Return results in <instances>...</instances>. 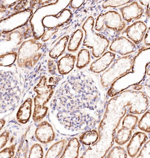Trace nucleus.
Returning a JSON list of instances; mask_svg holds the SVG:
<instances>
[{
	"label": "nucleus",
	"instance_id": "nucleus-1",
	"mask_svg": "<svg viewBox=\"0 0 150 158\" xmlns=\"http://www.w3.org/2000/svg\"><path fill=\"white\" fill-rule=\"evenodd\" d=\"M54 85H48L47 78L43 76L34 90L37 94L34 98V107L33 119L35 122L41 121L47 114L48 108L46 106L53 96L54 91Z\"/></svg>",
	"mask_w": 150,
	"mask_h": 158
},
{
	"label": "nucleus",
	"instance_id": "nucleus-2",
	"mask_svg": "<svg viewBox=\"0 0 150 158\" xmlns=\"http://www.w3.org/2000/svg\"><path fill=\"white\" fill-rule=\"evenodd\" d=\"M94 19L89 17L83 25L82 28L85 33L83 45L92 49V55L96 58L101 56L108 47L110 41L103 35L96 33L93 29Z\"/></svg>",
	"mask_w": 150,
	"mask_h": 158
},
{
	"label": "nucleus",
	"instance_id": "nucleus-3",
	"mask_svg": "<svg viewBox=\"0 0 150 158\" xmlns=\"http://www.w3.org/2000/svg\"><path fill=\"white\" fill-rule=\"evenodd\" d=\"M134 62V57L131 55L117 59L102 74L100 79L102 86H108L117 79L129 72L132 69Z\"/></svg>",
	"mask_w": 150,
	"mask_h": 158
},
{
	"label": "nucleus",
	"instance_id": "nucleus-4",
	"mask_svg": "<svg viewBox=\"0 0 150 158\" xmlns=\"http://www.w3.org/2000/svg\"><path fill=\"white\" fill-rule=\"evenodd\" d=\"M42 46V44L33 40L23 43L19 49L23 53L22 58L18 61L20 65L29 68L35 65L42 56L39 52Z\"/></svg>",
	"mask_w": 150,
	"mask_h": 158
},
{
	"label": "nucleus",
	"instance_id": "nucleus-5",
	"mask_svg": "<svg viewBox=\"0 0 150 158\" xmlns=\"http://www.w3.org/2000/svg\"><path fill=\"white\" fill-rule=\"evenodd\" d=\"M104 27L118 32L122 31L126 27V23L117 12L110 11L99 15L96 19L95 28L99 31L103 30Z\"/></svg>",
	"mask_w": 150,
	"mask_h": 158
},
{
	"label": "nucleus",
	"instance_id": "nucleus-6",
	"mask_svg": "<svg viewBox=\"0 0 150 158\" xmlns=\"http://www.w3.org/2000/svg\"><path fill=\"white\" fill-rule=\"evenodd\" d=\"M111 51L122 56H126L136 51L135 44L125 37H120L114 39L109 47Z\"/></svg>",
	"mask_w": 150,
	"mask_h": 158
},
{
	"label": "nucleus",
	"instance_id": "nucleus-7",
	"mask_svg": "<svg viewBox=\"0 0 150 158\" xmlns=\"http://www.w3.org/2000/svg\"><path fill=\"white\" fill-rule=\"evenodd\" d=\"M147 30L146 25L141 21H137L128 26L125 32L128 38L136 44L143 40Z\"/></svg>",
	"mask_w": 150,
	"mask_h": 158
},
{
	"label": "nucleus",
	"instance_id": "nucleus-8",
	"mask_svg": "<svg viewBox=\"0 0 150 158\" xmlns=\"http://www.w3.org/2000/svg\"><path fill=\"white\" fill-rule=\"evenodd\" d=\"M120 10L124 20L128 23L140 18L144 13L143 8L135 1L121 8Z\"/></svg>",
	"mask_w": 150,
	"mask_h": 158
},
{
	"label": "nucleus",
	"instance_id": "nucleus-9",
	"mask_svg": "<svg viewBox=\"0 0 150 158\" xmlns=\"http://www.w3.org/2000/svg\"><path fill=\"white\" fill-rule=\"evenodd\" d=\"M35 136L39 141L45 144L53 141L55 135L51 125L48 122L44 121L38 125L35 132Z\"/></svg>",
	"mask_w": 150,
	"mask_h": 158
},
{
	"label": "nucleus",
	"instance_id": "nucleus-10",
	"mask_svg": "<svg viewBox=\"0 0 150 158\" xmlns=\"http://www.w3.org/2000/svg\"><path fill=\"white\" fill-rule=\"evenodd\" d=\"M116 55L111 52L104 53L100 57L93 62L89 69L95 73H100L106 70L113 61Z\"/></svg>",
	"mask_w": 150,
	"mask_h": 158
},
{
	"label": "nucleus",
	"instance_id": "nucleus-11",
	"mask_svg": "<svg viewBox=\"0 0 150 158\" xmlns=\"http://www.w3.org/2000/svg\"><path fill=\"white\" fill-rule=\"evenodd\" d=\"M76 60V56L71 54H67L62 57L57 63L59 73L62 75H67L73 70Z\"/></svg>",
	"mask_w": 150,
	"mask_h": 158
},
{
	"label": "nucleus",
	"instance_id": "nucleus-12",
	"mask_svg": "<svg viewBox=\"0 0 150 158\" xmlns=\"http://www.w3.org/2000/svg\"><path fill=\"white\" fill-rule=\"evenodd\" d=\"M32 100L29 98L20 107L17 114L18 121L21 124H26L30 118L32 112Z\"/></svg>",
	"mask_w": 150,
	"mask_h": 158
},
{
	"label": "nucleus",
	"instance_id": "nucleus-13",
	"mask_svg": "<svg viewBox=\"0 0 150 158\" xmlns=\"http://www.w3.org/2000/svg\"><path fill=\"white\" fill-rule=\"evenodd\" d=\"M69 36L66 35L62 37L55 44L49 52V56L53 59H56L64 53L67 46Z\"/></svg>",
	"mask_w": 150,
	"mask_h": 158
},
{
	"label": "nucleus",
	"instance_id": "nucleus-14",
	"mask_svg": "<svg viewBox=\"0 0 150 158\" xmlns=\"http://www.w3.org/2000/svg\"><path fill=\"white\" fill-rule=\"evenodd\" d=\"M83 37L82 30L78 29L72 34L69 40L67 47L68 51L75 52L77 51L80 45Z\"/></svg>",
	"mask_w": 150,
	"mask_h": 158
},
{
	"label": "nucleus",
	"instance_id": "nucleus-15",
	"mask_svg": "<svg viewBox=\"0 0 150 158\" xmlns=\"http://www.w3.org/2000/svg\"><path fill=\"white\" fill-rule=\"evenodd\" d=\"M79 144L76 138H72L69 141L61 158L77 157Z\"/></svg>",
	"mask_w": 150,
	"mask_h": 158
},
{
	"label": "nucleus",
	"instance_id": "nucleus-16",
	"mask_svg": "<svg viewBox=\"0 0 150 158\" xmlns=\"http://www.w3.org/2000/svg\"><path fill=\"white\" fill-rule=\"evenodd\" d=\"M66 141L63 139L55 143L49 148L45 157L59 158L62 154Z\"/></svg>",
	"mask_w": 150,
	"mask_h": 158
},
{
	"label": "nucleus",
	"instance_id": "nucleus-17",
	"mask_svg": "<svg viewBox=\"0 0 150 158\" xmlns=\"http://www.w3.org/2000/svg\"><path fill=\"white\" fill-rule=\"evenodd\" d=\"M91 60L89 51L87 49H82L78 53L76 67L78 69H82L87 65Z\"/></svg>",
	"mask_w": 150,
	"mask_h": 158
},
{
	"label": "nucleus",
	"instance_id": "nucleus-18",
	"mask_svg": "<svg viewBox=\"0 0 150 158\" xmlns=\"http://www.w3.org/2000/svg\"><path fill=\"white\" fill-rule=\"evenodd\" d=\"M134 1H122V0H110L105 1L102 4V7L104 9H106L108 7H117L123 6V5L131 3Z\"/></svg>",
	"mask_w": 150,
	"mask_h": 158
},
{
	"label": "nucleus",
	"instance_id": "nucleus-19",
	"mask_svg": "<svg viewBox=\"0 0 150 158\" xmlns=\"http://www.w3.org/2000/svg\"><path fill=\"white\" fill-rule=\"evenodd\" d=\"M43 151L40 145L36 144L31 147L30 150L29 158H43Z\"/></svg>",
	"mask_w": 150,
	"mask_h": 158
},
{
	"label": "nucleus",
	"instance_id": "nucleus-20",
	"mask_svg": "<svg viewBox=\"0 0 150 158\" xmlns=\"http://www.w3.org/2000/svg\"><path fill=\"white\" fill-rule=\"evenodd\" d=\"M16 144L6 147L0 151V158H13L16 149Z\"/></svg>",
	"mask_w": 150,
	"mask_h": 158
},
{
	"label": "nucleus",
	"instance_id": "nucleus-21",
	"mask_svg": "<svg viewBox=\"0 0 150 158\" xmlns=\"http://www.w3.org/2000/svg\"><path fill=\"white\" fill-rule=\"evenodd\" d=\"M10 132L7 130L5 131L0 135V150L6 145L9 139Z\"/></svg>",
	"mask_w": 150,
	"mask_h": 158
},
{
	"label": "nucleus",
	"instance_id": "nucleus-22",
	"mask_svg": "<svg viewBox=\"0 0 150 158\" xmlns=\"http://www.w3.org/2000/svg\"><path fill=\"white\" fill-rule=\"evenodd\" d=\"M48 72L51 75H56L57 68L56 63L52 59H49L47 63Z\"/></svg>",
	"mask_w": 150,
	"mask_h": 158
},
{
	"label": "nucleus",
	"instance_id": "nucleus-23",
	"mask_svg": "<svg viewBox=\"0 0 150 158\" xmlns=\"http://www.w3.org/2000/svg\"><path fill=\"white\" fill-rule=\"evenodd\" d=\"M57 28H53L49 29L44 34L42 38V40L43 42H46L51 38V37L55 34L58 31Z\"/></svg>",
	"mask_w": 150,
	"mask_h": 158
},
{
	"label": "nucleus",
	"instance_id": "nucleus-24",
	"mask_svg": "<svg viewBox=\"0 0 150 158\" xmlns=\"http://www.w3.org/2000/svg\"><path fill=\"white\" fill-rule=\"evenodd\" d=\"M58 1H38V4L39 7H42L49 6V5H53L56 4Z\"/></svg>",
	"mask_w": 150,
	"mask_h": 158
},
{
	"label": "nucleus",
	"instance_id": "nucleus-25",
	"mask_svg": "<svg viewBox=\"0 0 150 158\" xmlns=\"http://www.w3.org/2000/svg\"><path fill=\"white\" fill-rule=\"evenodd\" d=\"M84 2V1H72L71 3V6L73 9H77L80 7Z\"/></svg>",
	"mask_w": 150,
	"mask_h": 158
},
{
	"label": "nucleus",
	"instance_id": "nucleus-26",
	"mask_svg": "<svg viewBox=\"0 0 150 158\" xmlns=\"http://www.w3.org/2000/svg\"><path fill=\"white\" fill-rule=\"evenodd\" d=\"M62 80V78L59 76H55L50 77L48 82L50 83H52L53 85H56Z\"/></svg>",
	"mask_w": 150,
	"mask_h": 158
},
{
	"label": "nucleus",
	"instance_id": "nucleus-27",
	"mask_svg": "<svg viewBox=\"0 0 150 158\" xmlns=\"http://www.w3.org/2000/svg\"><path fill=\"white\" fill-rule=\"evenodd\" d=\"M150 29L149 28L145 35L144 43L147 46H150Z\"/></svg>",
	"mask_w": 150,
	"mask_h": 158
},
{
	"label": "nucleus",
	"instance_id": "nucleus-28",
	"mask_svg": "<svg viewBox=\"0 0 150 158\" xmlns=\"http://www.w3.org/2000/svg\"><path fill=\"white\" fill-rule=\"evenodd\" d=\"M6 121L4 118L0 119V131H1L6 124Z\"/></svg>",
	"mask_w": 150,
	"mask_h": 158
},
{
	"label": "nucleus",
	"instance_id": "nucleus-29",
	"mask_svg": "<svg viewBox=\"0 0 150 158\" xmlns=\"http://www.w3.org/2000/svg\"><path fill=\"white\" fill-rule=\"evenodd\" d=\"M150 1H140L139 2L140 3L144 6H147L148 4L149 3Z\"/></svg>",
	"mask_w": 150,
	"mask_h": 158
},
{
	"label": "nucleus",
	"instance_id": "nucleus-30",
	"mask_svg": "<svg viewBox=\"0 0 150 158\" xmlns=\"http://www.w3.org/2000/svg\"><path fill=\"white\" fill-rule=\"evenodd\" d=\"M150 6H149V3L147 6V8L146 10V15L149 18L150 17Z\"/></svg>",
	"mask_w": 150,
	"mask_h": 158
},
{
	"label": "nucleus",
	"instance_id": "nucleus-31",
	"mask_svg": "<svg viewBox=\"0 0 150 158\" xmlns=\"http://www.w3.org/2000/svg\"><path fill=\"white\" fill-rule=\"evenodd\" d=\"M142 88V86L141 85H138L137 86H136V87H135V88H134V89H136L137 90H139L141 89Z\"/></svg>",
	"mask_w": 150,
	"mask_h": 158
},
{
	"label": "nucleus",
	"instance_id": "nucleus-32",
	"mask_svg": "<svg viewBox=\"0 0 150 158\" xmlns=\"http://www.w3.org/2000/svg\"><path fill=\"white\" fill-rule=\"evenodd\" d=\"M101 125L102 126H103L105 125V123H104L103 122H102L101 123Z\"/></svg>",
	"mask_w": 150,
	"mask_h": 158
},
{
	"label": "nucleus",
	"instance_id": "nucleus-33",
	"mask_svg": "<svg viewBox=\"0 0 150 158\" xmlns=\"http://www.w3.org/2000/svg\"><path fill=\"white\" fill-rule=\"evenodd\" d=\"M15 4H16V2H14V3H13L11 4V5L12 6H14V5Z\"/></svg>",
	"mask_w": 150,
	"mask_h": 158
},
{
	"label": "nucleus",
	"instance_id": "nucleus-34",
	"mask_svg": "<svg viewBox=\"0 0 150 158\" xmlns=\"http://www.w3.org/2000/svg\"><path fill=\"white\" fill-rule=\"evenodd\" d=\"M116 135V132L113 133V136H115V135Z\"/></svg>",
	"mask_w": 150,
	"mask_h": 158
},
{
	"label": "nucleus",
	"instance_id": "nucleus-35",
	"mask_svg": "<svg viewBox=\"0 0 150 158\" xmlns=\"http://www.w3.org/2000/svg\"><path fill=\"white\" fill-rule=\"evenodd\" d=\"M144 139L145 140H148V137H146Z\"/></svg>",
	"mask_w": 150,
	"mask_h": 158
},
{
	"label": "nucleus",
	"instance_id": "nucleus-36",
	"mask_svg": "<svg viewBox=\"0 0 150 158\" xmlns=\"http://www.w3.org/2000/svg\"><path fill=\"white\" fill-rule=\"evenodd\" d=\"M114 141H112L111 142V145H112L114 144Z\"/></svg>",
	"mask_w": 150,
	"mask_h": 158
},
{
	"label": "nucleus",
	"instance_id": "nucleus-37",
	"mask_svg": "<svg viewBox=\"0 0 150 158\" xmlns=\"http://www.w3.org/2000/svg\"><path fill=\"white\" fill-rule=\"evenodd\" d=\"M125 157H127V154H126L125 155Z\"/></svg>",
	"mask_w": 150,
	"mask_h": 158
},
{
	"label": "nucleus",
	"instance_id": "nucleus-38",
	"mask_svg": "<svg viewBox=\"0 0 150 158\" xmlns=\"http://www.w3.org/2000/svg\"><path fill=\"white\" fill-rule=\"evenodd\" d=\"M141 147H142L141 145V146H140V147H139V149H140V148H141Z\"/></svg>",
	"mask_w": 150,
	"mask_h": 158
},
{
	"label": "nucleus",
	"instance_id": "nucleus-39",
	"mask_svg": "<svg viewBox=\"0 0 150 158\" xmlns=\"http://www.w3.org/2000/svg\"><path fill=\"white\" fill-rule=\"evenodd\" d=\"M6 33V32H3V33H4H4Z\"/></svg>",
	"mask_w": 150,
	"mask_h": 158
},
{
	"label": "nucleus",
	"instance_id": "nucleus-40",
	"mask_svg": "<svg viewBox=\"0 0 150 158\" xmlns=\"http://www.w3.org/2000/svg\"><path fill=\"white\" fill-rule=\"evenodd\" d=\"M3 37L5 38V37H6V35H3Z\"/></svg>",
	"mask_w": 150,
	"mask_h": 158
},
{
	"label": "nucleus",
	"instance_id": "nucleus-41",
	"mask_svg": "<svg viewBox=\"0 0 150 158\" xmlns=\"http://www.w3.org/2000/svg\"><path fill=\"white\" fill-rule=\"evenodd\" d=\"M113 133H115V132H116V131H115V130L113 131Z\"/></svg>",
	"mask_w": 150,
	"mask_h": 158
},
{
	"label": "nucleus",
	"instance_id": "nucleus-42",
	"mask_svg": "<svg viewBox=\"0 0 150 158\" xmlns=\"http://www.w3.org/2000/svg\"><path fill=\"white\" fill-rule=\"evenodd\" d=\"M124 152H125V153H126V151L125 150V151H124Z\"/></svg>",
	"mask_w": 150,
	"mask_h": 158
},
{
	"label": "nucleus",
	"instance_id": "nucleus-43",
	"mask_svg": "<svg viewBox=\"0 0 150 158\" xmlns=\"http://www.w3.org/2000/svg\"><path fill=\"white\" fill-rule=\"evenodd\" d=\"M127 150H128V147H127Z\"/></svg>",
	"mask_w": 150,
	"mask_h": 158
},
{
	"label": "nucleus",
	"instance_id": "nucleus-44",
	"mask_svg": "<svg viewBox=\"0 0 150 158\" xmlns=\"http://www.w3.org/2000/svg\"><path fill=\"white\" fill-rule=\"evenodd\" d=\"M13 8H11V10H13Z\"/></svg>",
	"mask_w": 150,
	"mask_h": 158
},
{
	"label": "nucleus",
	"instance_id": "nucleus-45",
	"mask_svg": "<svg viewBox=\"0 0 150 158\" xmlns=\"http://www.w3.org/2000/svg\"><path fill=\"white\" fill-rule=\"evenodd\" d=\"M95 128L96 129H97V128L96 127H95Z\"/></svg>",
	"mask_w": 150,
	"mask_h": 158
},
{
	"label": "nucleus",
	"instance_id": "nucleus-46",
	"mask_svg": "<svg viewBox=\"0 0 150 158\" xmlns=\"http://www.w3.org/2000/svg\"><path fill=\"white\" fill-rule=\"evenodd\" d=\"M10 16H11V15H9V17H10Z\"/></svg>",
	"mask_w": 150,
	"mask_h": 158
}]
</instances>
